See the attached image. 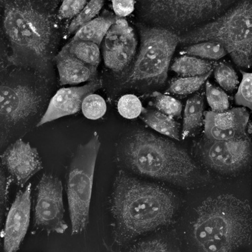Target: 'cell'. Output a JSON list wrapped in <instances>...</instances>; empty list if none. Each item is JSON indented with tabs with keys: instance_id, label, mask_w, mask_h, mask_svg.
I'll use <instances>...</instances> for the list:
<instances>
[{
	"instance_id": "29",
	"label": "cell",
	"mask_w": 252,
	"mask_h": 252,
	"mask_svg": "<svg viewBox=\"0 0 252 252\" xmlns=\"http://www.w3.org/2000/svg\"><path fill=\"white\" fill-rule=\"evenodd\" d=\"M206 95L212 111H225L229 107L227 94L223 90L214 86L208 81L206 84Z\"/></svg>"
},
{
	"instance_id": "30",
	"label": "cell",
	"mask_w": 252,
	"mask_h": 252,
	"mask_svg": "<svg viewBox=\"0 0 252 252\" xmlns=\"http://www.w3.org/2000/svg\"><path fill=\"white\" fill-rule=\"evenodd\" d=\"M143 110L141 100L133 94H124L118 102V110L122 117L134 119L139 117Z\"/></svg>"
},
{
	"instance_id": "27",
	"label": "cell",
	"mask_w": 252,
	"mask_h": 252,
	"mask_svg": "<svg viewBox=\"0 0 252 252\" xmlns=\"http://www.w3.org/2000/svg\"><path fill=\"white\" fill-rule=\"evenodd\" d=\"M81 109L85 117L88 119H99L106 112L105 100L97 94H89L83 100Z\"/></svg>"
},
{
	"instance_id": "8",
	"label": "cell",
	"mask_w": 252,
	"mask_h": 252,
	"mask_svg": "<svg viewBox=\"0 0 252 252\" xmlns=\"http://www.w3.org/2000/svg\"><path fill=\"white\" fill-rule=\"evenodd\" d=\"M141 48L127 82H166L171 59L179 43L177 33L163 28L141 25Z\"/></svg>"
},
{
	"instance_id": "3",
	"label": "cell",
	"mask_w": 252,
	"mask_h": 252,
	"mask_svg": "<svg viewBox=\"0 0 252 252\" xmlns=\"http://www.w3.org/2000/svg\"><path fill=\"white\" fill-rule=\"evenodd\" d=\"M122 158L136 173L179 186L193 187L207 179L186 152L149 132L132 134L124 144Z\"/></svg>"
},
{
	"instance_id": "36",
	"label": "cell",
	"mask_w": 252,
	"mask_h": 252,
	"mask_svg": "<svg viewBox=\"0 0 252 252\" xmlns=\"http://www.w3.org/2000/svg\"><path fill=\"white\" fill-rule=\"evenodd\" d=\"M6 43L7 41L4 35L3 29L0 27V69L3 68L9 64V53Z\"/></svg>"
},
{
	"instance_id": "16",
	"label": "cell",
	"mask_w": 252,
	"mask_h": 252,
	"mask_svg": "<svg viewBox=\"0 0 252 252\" xmlns=\"http://www.w3.org/2000/svg\"><path fill=\"white\" fill-rule=\"evenodd\" d=\"M102 85L101 80H95L84 86L60 89L51 98L48 107L37 124V127L58 118L77 113L82 107L84 98L101 88Z\"/></svg>"
},
{
	"instance_id": "31",
	"label": "cell",
	"mask_w": 252,
	"mask_h": 252,
	"mask_svg": "<svg viewBox=\"0 0 252 252\" xmlns=\"http://www.w3.org/2000/svg\"><path fill=\"white\" fill-rule=\"evenodd\" d=\"M242 74L241 82L234 96L236 104L252 109V74L240 70Z\"/></svg>"
},
{
	"instance_id": "20",
	"label": "cell",
	"mask_w": 252,
	"mask_h": 252,
	"mask_svg": "<svg viewBox=\"0 0 252 252\" xmlns=\"http://www.w3.org/2000/svg\"><path fill=\"white\" fill-rule=\"evenodd\" d=\"M216 63L191 55H183L175 59L171 70L179 76L190 77L202 76L214 70Z\"/></svg>"
},
{
	"instance_id": "5",
	"label": "cell",
	"mask_w": 252,
	"mask_h": 252,
	"mask_svg": "<svg viewBox=\"0 0 252 252\" xmlns=\"http://www.w3.org/2000/svg\"><path fill=\"white\" fill-rule=\"evenodd\" d=\"M251 0H240L220 17L179 35V43L215 41L221 44L237 66L250 68L252 63Z\"/></svg>"
},
{
	"instance_id": "17",
	"label": "cell",
	"mask_w": 252,
	"mask_h": 252,
	"mask_svg": "<svg viewBox=\"0 0 252 252\" xmlns=\"http://www.w3.org/2000/svg\"><path fill=\"white\" fill-rule=\"evenodd\" d=\"M55 61L61 86L77 85L87 81L92 82L97 77L96 67L79 60L63 49L55 57Z\"/></svg>"
},
{
	"instance_id": "15",
	"label": "cell",
	"mask_w": 252,
	"mask_h": 252,
	"mask_svg": "<svg viewBox=\"0 0 252 252\" xmlns=\"http://www.w3.org/2000/svg\"><path fill=\"white\" fill-rule=\"evenodd\" d=\"M31 189L29 183L24 192L19 191L7 213L2 232L5 252L17 251L27 234L31 218Z\"/></svg>"
},
{
	"instance_id": "33",
	"label": "cell",
	"mask_w": 252,
	"mask_h": 252,
	"mask_svg": "<svg viewBox=\"0 0 252 252\" xmlns=\"http://www.w3.org/2000/svg\"><path fill=\"white\" fill-rule=\"evenodd\" d=\"M112 9L118 18L129 16L135 9V0H110Z\"/></svg>"
},
{
	"instance_id": "6",
	"label": "cell",
	"mask_w": 252,
	"mask_h": 252,
	"mask_svg": "<svg viewBox=\"0 0 252 252\" xmlns=\"http://www.w3.org/2000/svg\"><path fill=\"white\" fill-rule=\"evenodd\" d=\"M240 0H138L146 25L178 35L210 23Z\"/></svg>"
},
{
	"instance_id": "4",
	"label": "cell",
	"mask_w": 252,
	"mask_h": 252,
	"mask_svg": "<svg viewBox=\"0 0 252 252\" xmlns=\"http://www.w3.org/2000/svg\"><path fill=\"white\" fill-rule=\"evenodd\" d=\"M246 201L230 194L210 197L198 210L193 235L200 250L230 252L251 242L252 216Z\"/></svg>"
},
{
	"instance_id": "18",
	"label": "cell",
	"mask_w": 252,
	"mask_h": 252,
	"mask_svg": "<svg viewBox=\"0 0 252 252\" xmlns=\"http://www.w3.org/2000/svg\"><path fill=\"white\" fill-rule=\"evenodd\" d=\"M118 18L112 14H105L94 18L76 31L72 40L91 41L100 45L108 30Z\"/></svg>"
},
{
	"instance_id": "34",
	"label": "cell",
	"mask_w": 252,
	"mask_h": 252,
	"mask_svg": "<svg viewBox=\"0 0 252 252\" xmlns=\"http://www.w3.org/2000/svg\"><path fill=\"white\" fill-rule=\"evenodd\" d=\"M11 179L3 165L0 164V205L7 204Z\"/></svg>"
},
{
	"instance_id": "11",
	"label": "cell",
	"mask_w": 252,
	"mask_h": 252,
	"mask_svg": "<svg viewBox=\"0 0 252 252\" xmlns=\"http://www.w3.org/2000/svg\"><path fill=\"white\" fill-rule=\"evenodd\" d=\"M248 135L230 140H209L202 147L205 162L215 170L223 173L236 172L245 167L251 156Z\"/></svg>"
},
{
	"instance_id": "35",
	"label": "cell",
	"mask_w": 252,
	"mask_h": 252,
	"mask_svg": "<svg viewBox=\"0 0 252 252\" xmlns=\"http://www.w3.org/2000/svg\"><path fill=\"white\" fill-rule=\"evenodd\" d=\"M167 246L165 242L159 240H150V241L144 242L139 244L135 249L132 251L137 252H165L167 251Z\"/></svg>"
},
{
	"instance_id": "14",
	"label": "cell",
	"mask_w": 252,
	"mask_h": 252,
	"mask_svg": "<svg viewBox=\"0 0 252 252\" xmlns=\"http://www.w3.org/2000/svg\"><path fill=\"white\" fill-rule=\"evenodd\" d=\"M204 133L208 140L221 141L244 137L250 114L244 107L222 112L204 111Z\"/></svg>"
},
{
	"instance_id": "25",
	"label": "cell",
	"mask_w": 252,
	"mask_h": 252,
	"mask_svg": "<svg viewBox=\"0 0 252 252\" xmlns=\"http://www.w3.org/2000/svg\"><path fill=\"white\" fill-rule=\"evenodd\" d=\"M103 4L104 0H90L71 22L67 30V34H72L85 24L94 19L99 13Z\"/></svg>"
},
{
	"instance_id": "12",
	"label": "cell",
	"mask_w": 252,
	"mask_h": 252,
	"mask_svg": "<svg viewBox=\"0 0 252 252\" xmlns=\"http://www.w3.org/2000/svg\"><path fill=\"white\" fill-rule=\"evenodd\" d=\"M137 45L133 28L126 19L118 18L103 39L104 64L114 72H122L135 56Z\"/></svg>"
},
{
	"instance_id": "21",
	"label": "cell",
	"mask_w": 252,
	"mask_h": 252,
	"mask_svg": "<svg viewBox=\"0 0 252 252\" xmlns=\"http://www.w3.org/2000/svg\"><path fill=\"white\" fill-rule=\"evenodd\" d=\"M204 112V96L196 94L189 98L186 102L182 131L183 139H186L190 133L202 126Z\"/></svg>"
},
{
	"instance_id": "38",
	"label": "cell",
	"mask_w": 252,
	"mask_h": 252,
	"mask_svg": "<svg viewBox=\"0 0 252 252\" xmlns=\"http://www.w3.org/2000/svg\"><path fill=\"white\" fill-rule=\"evenodd\" d=\"M3 148V141H2V139L1 135H0V150H1Z\"/></svg>"
},
{
	"instance_id": "1",
	"label": "cell",
	"mask_w": 252,
	"mask_h": 252,
	"mask_svg": "<svg viewBox=\"0 0 252 252\" xmlns=\"http://www.w3.org/2000/svg\"><path fill=\"white\" fill-rule=\"evenodd\" d=\"M175 212L172 193L119 171L111 198L114 242L118 245L167 225Z\"/></svg>"
},
{
	"instance_id": "23",
	"label": "cell",
	"mask_w": 252,
	"mask_h": 252,
	"mask_svg": "<svg viewBox=\"0 0 252 252\" xmlns=\"http://www.w3.org/2000/svg\"><path fill=\"white\" fill-rule=\"evenodd\" d=\"M181 55H191L203 59L219 60L228 54L221 44L215 41H204L193 43L180 51Z\"/></svg>"
},
{
	"instance_id": "24",
	"label": "cell",
	"mask_w": 252,
	"mask_h": 252,
	"mask_svg": "<svg viewBox=\"0 0 252 252\" xmlns=\"http://www.w3.org/2000/svg\"><path fill=\"white\" fill-rule=\"evenodd\" d=\"M212 70L202 76L183 77L175 79L171 82L170 86L166 90L168 94L186 95L193 94L200 90L205 82L212 74Z\"/></svg>"
},
{
	"instance_id": "9",
	"label": "cell",
	"mask_w": 252,
	"mask_h": 252,
	"mask_svg": "<svg viewBox=\"0 0 252 252\" xmlns=\"http://www.w3.org/2000/svg\"><path fill=\"white\" fill-rule=\"evenodd\" d=\"M0 69V135L3 147L21 135L27 120L37 112L40 98L20 83L17 75Z\"/></svg>"
},
{
	"instance_id": "7",
	"label": "cell",
	"mask_w": 252,
	"mask_h": 252,
	"mask_svg": "<svg viewBox=\"0 0 252 252\" xmlns=\"http://www.w3.org/2000/svg\"><path fill=\"white\" fill-rule=\"evenodd\" d=\"M100 142L97 133L75 152L69 166L66 191L72 235L82 233L89 222L93 183Z\"/></svg>"
},
{
	"instance_id": "13",
	"label": "cell",
	"mask_w": 252,
	"mask_h": 252,
	"mask_svg": "<svg viewBox=\"0 0 252 252\" xmlns=\"http://www.w3.org/2000/svg\"><path fill=\"white\" fill-rule=\"evenodd\" d=\"M0 158L10 178L21 187L43 168L37 149L21 139L9 144Z\"/></svg>"
},
{
	"instance_id": "2",
	"label": "cell",
	"mask_w": 252,
	"mask_h": 252,
	"mask_svg": "<svg viewBox=\"0 0 252 252\" xmlns=\"http://www.w3.org/2000/svg\"><path fill=\"white\" fill-rule=\"evenodd\" d=\"M2 29L13 66L43 72L49 68L56 39V28L50 16L23 0L4 5Z\"/></svg>"
},
{
	"instance_id": "37",
	"label": "cell",
	"mask_w": 252,
	"mask_h": 252,
	"mask_svg": "<svg viewBox=\"0 0 252 252\" xmlns=\"http://www.w3.org/2000/svg\"><path fill=\"white\" fill-rule=\"evenodd\" d=\"M6 210H7V204L0 205V250H1V227L2 224H3L4 215H5Z\"/></svg>"
},
{
	"instance_id": "19",
	"label": "cell",
	"mask_w": 252,
	"mask_h": 252,
	"mask_svg": "<svg viewBox=\"0 0 252 252\" xmlns=\"http://www.w3.org/2000/svg\"><path fill=\"white\" fill-rule=\"evenodd\" d=\"M140 117L152 129L162 135L179 140L180 124L175 121L173 117L159 110L147 109L145 108H143Z\"/></svg>"
},
{
	"instance_id": "22",
	"label": "cell",
	"mask_w": 252,
	"mask_h": 252,
	"mask_svg": "<svg viewBox=\"0 0 252 252\" xmlns=\"http://www.w3.org/2000/svg\"><path fill=\"white\" fill-rule=\"evenodd\" d=\"M62 49L79 60L96 68L100 62L99 45L91 41L72 39Z\"/></svg>"
},
{
	"instance_id": "26",
	"label": "cell",
	"mask_w": 252,
	"mask_h": 252,
	"mask_svg": "<svg viewBox=\"0 0 252 252\" xmlns=\"http://www.w3.org/2000/svg\"><path fill=\"white\" fill-rule=\"evenodd\" d=\"M214 70L215 78L224 90L233 92L236 90L239 85V80L231 65L227 63H220L216 64Z\"/></svg>"
},
{
	"instance_id": "32",
	"label": "cell",
	"mask_w": 252,
	"mask_h": 252,
	"mask_svg": "<svg viewBox=\"0 0 252 252\" xmlns=\"http://www.w3.org/2000/svg\"><path fill=\"white\" fill-rule=\"evenodd\" d=\"M87 0H63L59 8L58 16L61 19L76 17L86 5Z\"/></svg>"
},
{
	"instance_id": "10",
	"label": "cell",
	"mask_w": 252,
	"mask_h": 252,
	"mask_svg": "<svg viewBox=\"0 0 252 252\" xmlns=\"http://www.w3.org/2000/svg\"><path fill=\"white\" fill-rule=\"evenodd\" d=\"M34 224L47 234H63L68 225L65 222L62 183L51 174L41 177L37 187Z\"/></svg>"
},
{
	"instance_id": "28",
	"label": "cell",
	"mask_w": 252,
	"mask_h": 252,
	"mask_svg": "<svg viewBox=\"0 0 252 252\" xmlns=\"http://www.w3.org/2000/svg\"><path fill=\"white\" fill-rule=\"evenodd\" d=\"M152 96L155 98L154 104L159 111L173 118L181 117L183 106L179 100L158 92H154Z\"/></svg>"
}]
</instances>
